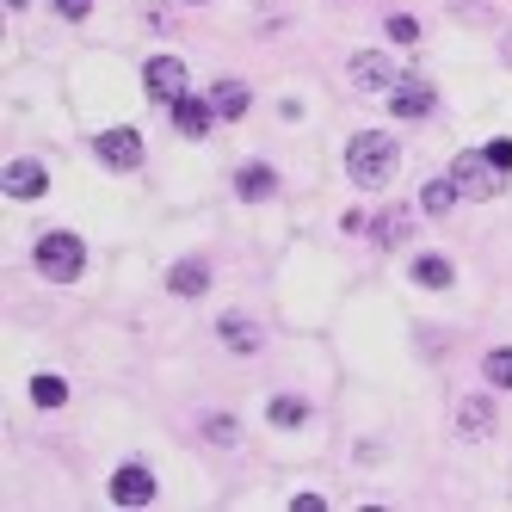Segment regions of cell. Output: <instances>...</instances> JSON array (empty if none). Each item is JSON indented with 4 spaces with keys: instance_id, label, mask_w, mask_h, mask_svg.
<instances>
[{
    "instance_id": "22",
    "label": "cell",
    "mask_w": 512,
    "mask_h": 512,
    "mask_svg": "<svg viewBox=\"0 0 512 512\" xmlns=\"http://www.w3.org/2000/svg\"><path fill=\"white\" fill-rule=\"evenodd\" d=\"M377 241H383V247L408 241V216H383V223H377Z\"/></svg>"
},
{
    "instance_id": "1",
    "label": "cell",
    "mask_w": 512,
    "mask_h": 512,
    "mask_svg": "<svg viewBox=\"0 0 512 512\" xmlns=\"http://www.w3.org/2000/svg\"><path fill=\"white\" fill-rule=\"evenodd\" d=\"M395 161H401V149H395V136H383V130H358L346 142V173H352V186H364V192L389 186Z\"/></svg>"
},
{
    "instance_id": "12",
    "label": "cell",
    "mask_w": 512,
    "mask_h": 512,
    "mask_svg": "<svg viewBox=\"0 0 512 512\" xmlns=\"http://www.w3.org/2000/svg\"><path fill=\"white\" fill-rule=\"evenodd\" d=\"M167 284H173V297H204V290H210V266L204 260H179L167 272Z\"/></svg>"
},
{
    "instance_id": "13",
    "label": "cell",
    "mask_w": 512,
    "mask_h": 512,
    "mask_svg": "<svg viewBox=\"0 0 512 512\" xmlns=\"http://www.w3.org/2000/svg\"><path fill=\"white\" fill-rule=\"evenodd\" d=\"M210 105H216V118H247L253 93H247L241 81H216V87H210Z\"/></svg>"
},
{
    "instance_id": "24",
    "label": "cell",
    "mask_w": 512,
    "mask_h": 512,
    "mask_svg": "<svg viewBox=\"0 0 512 512\" xmlns=\"http://www.w3.org/2000/svg\"><path fill=\"white\" fill-rule=\"evenodd\" d=\"M488 161H494L500 173H512V136H494V142H488Z\"/></svg>"
},
{
    "instance_id": "19",
    "label": "cell",
    "mask_w": 512,
    "mask_h": 512,
    "mask_svg": "<svg viewBox=\"0 0 512 512\" xmlns=\"http://www.w3.org/2000/svg\"><path fill=\"white\" fill-rule=\"evenodd\" d=\"M482 371H488L494 389H512V346H494V352L482 358Z\"/></svg>"
},
{
    "instance_id": "17",
    "label": "cell",
    "mask_w": 512,
    "mask_h": 512,
    "mask_svg": "<svg viewBox=\"0 0 512 512\" xmlns=\"http://www.w3.org/2000/svg\"><path fill=\"white\" fill-rule=\"evenodd\" d=\"M266 420L290 432V426H303V420H309V401H297V395H272V408H266Z\"/></svg>"
},
{
    "instance_id": "21",
    "label": "cell",
    "mask_w": 512,
    "mask_h": 512,
    "mask_svg": "<svg viewBox=\"0 0 512 512\" xmlns=\"http://www.w3.org/2000/svg\"><path fill=\"white\" fill-rule=\"evenodd\" d=\"M204 438H210V445H235V420L229 414H210L204 420Z\"/></svg>"
},
{
    "instance_id": "7",
    "label": "cell",
    "mask_w": 512,
    "mask_h": 512,
    "mask_svg": "<svg viewBox=\"0 0 512 512\" xmlns=\"http://www.w3.org/2000/svg\"><path fill=\"white\" fill-rule=\"evenodd\" d=\"M112 500H118V506H149V500H155V475L142 469V463H124V469L112 475Z\"/></svg>"
},
{
    "instance_id": "23",
    "label": "cell",
    "mask_w": 512,
    "mask_h": 512,
    "mask_svg": "<svg viewBox=\"0 0 512 512\" xmlns=\"http://www.w3.org/2000/svg\"><path fill=\"white\" fill-rule=\"evenodd\" d=\"M389 38H395V44H414V38H420V25H414L408 13H389Z\"/></svg>"
},
{
    "instance_id": "5",
    "label": "cell",
    "mask_w": 512,
    "mask_h": 512,
    "mask_svg": "<svg viewBox=\"0 0 512 512\" xmlns=\"http://www.w3.org/2000/svg\"><path fill=\"white\" fill-rule=\"evenodd\" d=\"M93 155L112 167V173H136L142 167V136L136 130H99L93 136Z\"/></svg>"
},
{
    "instance_id": "14",
    "label": "cell",
    "mask_w": 512,
    "mask_h": 512,
    "mask_svg": "<svg viewBox=\"0 0 512 512\" xmlns=\"http://www.w3.org/2000/svg\"><path fill=\"white\" fill-rule=\"evenodd\" d=\"M451 278H457V266L445 253H420L414 260V284H426V290H451Z\"/></svg>"
},
{
    "instance_id": "4",
    "label": "cell",
    "mask_w": 512,
    "mask_h": 512,
    "mask_svg": "<svg viewBox=\"0 0 512 512\" xmlns=\"http://www.w3.org/2000/svg\"><path fill=\"white\" fill-rule=\"evenodd\" d=\"M142 87H149L155 105H179L186 99V62L179 56H149L142 62Z\"/></svg>"
},
{
    "instance_id": "9",
    "label": "cell",
    "mask_w": 512,
    "mask_h": 512,
    "mask_svg": "<svg viewBox=\"0 0 512 512\" xmlns=\"http://www.w3.org/2000/svg\"><path fill=\"white\" fill-rule=\"evenodd\" d=\"M389 112L395 118H426L432 112V87L426 81H395L389 87Z\"/></svg>"
},
{
    "instance_id": "18",
    "label": "cell",
    "mask_w": 512,
    "mask_h": 512,
    "mask_svg": "<svg viewBox=\"0 0 512 512\" xmlns=\"http://www.w3.org/2000/svg\"><path fill=\"white\" fill-rule=\"evenodd\" d=\"M223 340H229L235 352H260V327L241 321V315H223Z\"/></svg>"
},
{
    "instance_id": "3",
    "label": "cell",
    "mask_w": 512,
    "mask_h": 512,
    "mask_svg": "<svg viewBox=\"0 0 512 512\" xmlns=\"http://www.w3.org/2000/svg\"><path fill=\"white\" fill-rule=\"evenodd\" d=\"M451 179H457V192H463V198H494V192L506 186V173L488 161V149L457 155V161H451Z\"/></svg>"
},
{
    "instance_id": "11",
    "label": "cell",
    "mask_w": 512,
    "mask_h": 512,
    "mask_svg": "<svg viewBox=\"0 0 512 512\" xmlns=\"http://www.w3.org/2000/svg\"><path fill=\"white\" fill-rule=\"evenodd\" d=\"M457 432H463V438H488V432H494V401H488V395H469L463 408H457Z\"/></svg>"
},
{
    "instance_id": "8",
    "label": "cell",
    "mask_w": 512,
    "mask_h": 512,
    "mask_svg": "<svg viewBox=\"0 0 512 512\" xmlns=\"http://www.w3.org/2000/svg\"><path fill=\"white\" fill-rule=\"evenodd\" d=\"M0 186H7V198H44L50 192V173L38 161H13L7 173H0Z\"/></svg>"
},
{
    "instance_id": "10",
    "label": "cell",
    "mask_w": 512,
    "mask_h": 512,
    "mask_svg": "<svg viewBox=\"0 0 512 512\" xmlns=\"http://www.w3.org/2000/svg\"><path fill=\"white\" fill-rule=\"evenodd\" d=\"M173 124H179V136H210V124H216V105L186 93V99L173 105Z\"/></svg>"
},
{
    "instance_id": "20",
    "label": "cell",
    "mask_w": 512,
    "mask_h": 512,
    "mask_svg": "<svg viewBox=\"0 0 512 512\" xmlns=\"http://www.w3.org/2000/svg\"><path fill=\"white\" fill-rule=\"evenodd\" d=\"M31 401H38V408H62V401H68V383H62V377H31Z\"/></svg>"
},
{
    "instance_id": "15",
    "label": "cell",
    "mask_w": 512,
    "mask_h": 512,
    "mask_svg": "<svg viewBox=\"0 0 512 512\" xmlns=\"http://www.w3.org/2000/svg\"><path fill=\"white\" fill-rule=\"evenodd\" d=\"M235 192H241L247 204H260V198L278 192V173H272V167H241V173H235Z\"/></svg>"
},
{
    "instance_id": "6",
    "label": "cell",
    "mask_w": 512,
    "mask_h": 512,
    "mask_svg": "<svg viewBox=\"0 0 512 512\" xmlns=\"http://www.w3.org/2000/svg\"><path fill=\"white\" fill-rule=\"evenodd\" d=\"M401 75H395V62L383 56V50H358L352 56V87H364V93H383V87H395Z\"/></svg>"
},
{
    "instance_id": "16",
    "label": "cell",
    "mask_w": 512,
    "mask_h": 512,
    "mask_svg": "<svg viewBox=\"0 0 512 512\" xmlns=\"http://www.w3.org/2000/svg\"><path fill=\"white\" fill-rule=\"evenodd\" d=\"M457 198H463V192H457V179L445 173V179H432V186L420 192V210H426V216H445V210H451Z\"/></svg>"
},
{
    "instance_id": "25",
    "label": "cell",
    "mask_w": 512,
    "mask_h": 512,
    "mask_svg": "<svg viewBox=\"0 0 512 512\" xmlns=\"http://www.w3.org/2000/svg\"><path fill=\"white\" fill-rule=\"evenodd\" d=\"M50 7H56L62 19H87V13H93V0H50Z\"/></svg>"
},
{
    "instance_id": "26",
    "label": "cell",
    "mask_w": 512,
    "mask_h": 512,
    "mask_svg": "<svg viewBox=\"0 0 512 512\" xmlns=\"http://www.w3.org/2000/svg\"><path fill=\"white\" fill-rule=\"evenodd\" d=\"M198 7H204V0H198Z\"/></svg>"
},
{
    "instance_id": "2",
    "label": "cell",
    "mask_w": 512,
    "mask_h": 512,
    "mask_svg": "<svg viewBox=\"0 0 512 512\" xmlns=\"http://www.w3.org/2000/svg\"><path fill=\"white\" fill-rule=\"evenodd\" d=\"M81 266H87V247H81V235L50 229V235L38 241V272H44L50 284H75V278H81Z\"/></svg>"
}]
</instances>
